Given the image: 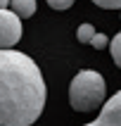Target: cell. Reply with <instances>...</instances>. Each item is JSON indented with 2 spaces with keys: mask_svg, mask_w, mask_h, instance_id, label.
Returning a JSON list of instances; mask_svg holds the SVG:
<instances>
[{
  "mask_svg": "<svg viewBox=\"0 0 121 126\" xmlns=\"http://www.w3.org/2000/svg\"><path fill=\"white\" fill-rule=\"evenodd\" d=\"M48 5L52 7V10H69V7L74 5V0H48Z\"/></svg>",
  "mask_w": 121,
  "mask_h": 126,
  "instance_id": "cell-10",
  "label": "cell"
},
{
  "mask_svg": "<svg viewBox=\"0 0 121 126\" xmlns=\"http://www.w3.org/2000/svg\"><path fill=\"white\" fill-rule=\"evenodd\" d=\"M90 43H93V48H95V50H105L107 45H109V38H107L105 33H97V31H95V36H93Z\"/></svg>",
  "mask_w": 121,
  "mask_h": 126,
  "instance_id": "cell-8",
  "label": "cell"
},
{
  "mask_svg": "<svg viewBox=\"0 0 121 126\" xmlns=\"http://www.w3.org/2000/svg\"><path fill=\"white\" fill-rule=\"evenodd\" d=\"M93 36H95V29H93V24H81L76 31V38L78 43H90L93 41Z\"/></svg>",
  "mask_w": 121,
  "mask_h": 126,
  "instance_id": "cell-6",
  "label": "cell"
},
{
  "mask_svg": "<svg viewBox=\"0 0 121 126\" xmlns=\"http://www.w3.org/2000/svg\"><path fill=\"white\" fill-rule=\"evenodd\" d=\"M38 64L19 50H0V126H31L45 107Z\"/></svg>",
  "mask_w": 121,
  "mask_h": 126,
  "instance_id": "cell-1",
  "label": "cell"
},
{
  "mask_svg": "<svg viewBox=\"0 0 121 126\" xmlns=\"http://www.w3.org/2000/svg\"><path fill=\"white\" fill-rule=\"evenodd\" d=\"M7 5H10V0H0V10H7Z\"/></svg>",
  "mask_w": 121,
  "mask_h": 126,
  "instance_id": "cell-11",
  "label": "cell"
},
{
  "mask_svg": "<svg viewBox=\"0 0 121 126\" xmlns=\"http://www.w3.org/2000/svg\"><path fill=\"white\" fill-rule=\"evenodd\" d=\"M85 126H121V91L114 93L102 105V112H100L97 119Z\"/></svg>",
  "mask_w": 121,
  "mask_h": 126,
  "instance_id": "cell-4",
  "label": "cell"
},
{
  "mask_svg": "<svg viewBox=\"0 0 121 126\" xmlns=\"http://www.w3.org/2000/svg\"><path fill=\"white\" fill-rule=\"evenodd\" d=\"M10 10L17 17H33L36 14V0H10Z\"/></svg>",
  "mask_w": 121,
  "mask_h": 126,
  "instance_id": "cell-5",
  "label": "cell"
},
{
  "mask_svg": "<svg viewBox=\"0 0 121 126\" xmlns=\"http://www.w3.org/2000/svg\"><path fill=\"white\" fill-rule=\"evenodd\" d=\"M109 48H112V57H114V64H116V67L121 69V31H119V33H116V36L112 38V45H109Z\"/></svg>",
  "mask_w": 121,
  "mask_h": 126,
  "instance_id": "cell-7",
  "label": "cell"
},
{
  "mask_svg": "<svg viewBox=\"0 0 121 126\" xmlns=\"http://www.w3.org/2000/svg\"><path fill=\"white\" fill-rule=\"evenodd\" d=\"M21 41V19L12 10H0V50H12Z\"/></svg>",
  "mask_w": 121,
  "mask_h": 126,
  "instance_id": "cell-3",
  "label": "cell"
},
{
  "mask_svg": "<svg viewBox=\"0 0 121 126\" xmlns=\"http://www.w3.org/2000/svg\"><path fill=\"white\" fill-rule=\"evenodd\" d=\"M102 10H121V0H93Z\"/></svg>",
  "mask_w": 121,
  "mask_h": 126,
  "instance_id": "cell-9",
  "label": "cell"
},
{
  "mask_svg": "<svg viewBox=\"0 0 121 126\" xmlns=\"http://www.w3.org/2000/svg\"><path fill=\"white\" fill-rule=\"evenodd\" d=\"M105 79L93 69H83L71 79L69 86V102L76 112H93L105 102Z\"/></svg>",
  "mask_w": 121,
  "mask_h": 126,
  "instance_id": "cell-2",
  "label": "cell"
}]
</instances>
